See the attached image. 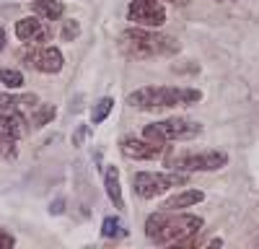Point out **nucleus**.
Listing matches in <instances>:
<instances>
[{"label":"nucleus","instance_id":"9","mask_svg":"<svg viewBox=\"0 0 259 249\" xmlns=\"http://www.w3.org/2000/svg\"><path fill=\"white\" fill-rule=\"evenodd\" d=\"M16 36L26 45H45V42L52 39V29L45 18L39 16H26L16 24Z\"/></svg>","mask_w":259,"mask_h":249},{"label":"nucleus","instance_id":"16","mask_svg":"<svg viewBox=\"0 0 259 249\" xmlns=\"http://www.w3.org/2000/svg\"><path fill=\"white\" fill-rule=\"evenodd\" d=\"M124 234L127 231H124V226H122L119 218H114V216L104 218V223H101V236L104 239H117V236H124Z\"/></svg>","mask_w":259,"mask_h":249},{"label":"nucleus","instance_id":"11","mask_svg":"<svg viewBox=\"0 0 259 249\" xmlns=\"http://www.w3.org/2000/svg\"><path fill=\"white\" fill-rule=\"evenodd\" d=\"M39 104L36 94H0V109L8 112H24V109H34Z\"/></svg>","mask_w":259,"mask_h":249},{"label":"nucleus","instance_id":"3","mask_svg":"<svg viewBox=\"0 0 259 249\" xmlns=\"http://www.w3.org/2000/svg\"><path fill=\"white\" fill-rule=\"evenodd\" d=\"M119 47L127 57L145 60V57H158V55H174L179 50V42L166 34H158L156 29L135 26V29L122 31Z\"/></svg>","mask_w":259,"mask_h":249},{"label":"nucleus","instance_id":"17","mask_svg":"<svg viewBox=\"0 0 259 249\" xmlns=\"http://www.w3.org/2000/svg\"><path fill=\"white\" fill-rule=\"evenodd\" d=\"M114 109V99H109V96H104L101 101H96L94 104V112H91V122L94 124H101L106 117H109V112Z\"/></svg>","mask_w":259,"mask_h":249},{"label":"nucleus","instance_id":"22","mask_svg":"<svg viewBox=\"0 0 259 249\" xmlns=\"http://www.w3.org/2000/svg\"><path fill=\"white\" fill-rule=\"evenodd\" d=\"M62 205H65L62 200H55V202L50 205V211H52V213H62Z\"/></svg>","mask_w":259,"mask_h":249},{"label":"nucleus","instance_id":"6","mask_svg":"<svg viewBox=\"0 0 259 249\" xmlns=\"http://www.w3.org/2000/svg\"><path fill=\"white\" fill-rule=\"evenodd\" d=\"M228 163V153L223 151H205V153H182V156H174L168 161V166L174 172H184V174H192V172H218Z\"/></svg>","mask_w":259,"mask_h":249},{"label":"nucleus","instance_id":"14","mask_svg":"<svg viewBox=\"0 0 259 249\" xmlns=\"http://www.w3.org/2000/svg\"><path fill=\"white\" fill-rule=\"evenodd\" d=\"M104 184H106V195H109V200L114 202V208H124V197H122V187H119V172L117 166H109L104 174Z\"/></svg>","mask_w":259,"mask_h":249},{"label":"nucleus","instance_id":"21","mask_svg":"<svg viewBox=\"0 0 259 249\" xmlns=\"http://www.w3.org/2000/svg\"><path fill=\"white\" fill-rule=\"evenodd\" d=\"M13 244H16V239L8 231H0V249H11Z\"/></svg>","mask_w":259,"mask_h":249},{"label":"nucleus","instance_id":"13","mask_svg":"<svg viewBox=\"0 0 259 249\" xmlns=\"http://www.w3.org/2000/svg\"><path fill=\"white\" fill-rule=\"evenodd\" d=\"M31 11H34V16L45 18V21H60L65 13V6L60 0H34Z\"/></svg>","mask_w":259,"mask_h":249},{"label":"nucleus","instance_id":"1","mask_svg":"<svg viewBox=\"0 0 259 249\" xmlns=\"http://www.w3.org/2000/svg\"><path fill=\"white\" fill-rule=\"evenodd\" d=\"M202 218L192 213H177V211H161L150 213L145 221V236L161 246H177L182 239L197 234L202 228Z\"/></svg>","mask_w":259,"mask_h":249},{"label":"nucleus","instance_id":"8","mask_svg":"<svg viewBox=\"0 0 259 249\" xmlns=\"http://www.w3.org/2000/svg\"><path fill=\"white\" fill-rule=\"evenodd\" d=\"M127 21H133L135 26L158 29L166 24V8L161 0H133L127 6Z\"/></svg>","mask_w":259,"mask_h":249},{"label":"nucleus","instance_id":"25","mask_svg":"<svg viewBox=\"0 0 259 249\" xmlns=\"http://www.w3.org/2000/svg\"><path fill=\"white\" fill-rule=\"evenodd\" d=\"M171 3H177V0H171Z\"/></svg>","mask_w":259,"mask_h":249},{"label":"nucleus","instance_id":"23","mask_svg":"<svg viewBox=\"0 0 259 249\" xmlns=\"http://www.w3.org/2000/svg\"><path fill=\"white\" fill-rule=\"evenodd\" d=\"M83 135H85V128H80V130H78V133H75V138H73V143H75V145H78V143H80V140H83Z\"/></svg>","mask_w":259,"mask_h":249},{"label":"nucleus","instance_id":"15","mask_svg":"<svg viewBox=\"0 0 259 249\" xmlns=\"http://www.w3.org/2000/svg\"><path fill=\"white\" fill-rule=\"evenodd\" d=\"M57 109L52 107V104H36V107L31 109L29 114V124H34V128H45V124H50L55 119Z\"/></svg>","mask_w":259,"mask_h":249},{"label":"nucleus","instance_id":"19","mask_svg":"<svg viewBox=\"0 0 259 249\" xmlns=\"http://www.w3.org/2000/svg\"><path fill=\"white\" fill-rule=\"evenodd\" d=\"M16 153H18V138H13V135L0 130V161H3V158H13Z\"/></svg>","mask_w":259,"mask_h":249},{"label":"nucleus","instance_id":"2","mask_svg":"<svg viewBox=\"0 0 259 249\" xmlns=\"http://www.w3.org/2000/svg\"><path fill=\"white\" fill-rule=\"evenodd\" d=\"M202 99V91L197 89H177V86H143L127 96V104L140 112H158L171 107H187L197 104Z\"/></svg>","mask_w":259,"mask_h":249},{"label":"nucleus","instance_id":"7","mask_svg":"<svg viewBox=\"0 0 259 249\" xmlns=\"http://www.w3.org/2000/svg\"><path fill=\"white\" fill-rule=\"evenodd\" d=\"M21 60H24L29 68H34L39 73H47V75L60 73L62 65H65L62 52L52 45H26L21 50Z\"/></svg>","mask_w":259,"mask_h":249},{"label":"nucleus","instance_id":"24","mask_svg":"<svg viewBox=\"0 0 259 249\" xmlns=\"http://www.w3.org/2000/svg\"><path fill=\"white\" fill-rule=\"evenodd\" d=\"M3 50H6V31L0 29V52H3Z\"/></svg>","mask_w":259,"mask_h":249},{"label":"nucleus","instance_id":"5","mask_svg":"<svg viewBox=\"0 0 259 249\" xmlns=\"http://www.w3.org/2000/svg\"><path fill=\"white\" fill-rule=\"evenodd\" d=\"M187 184V174L184 172H171V174H161V172H138L133 177V190L135 195H140L143 200H153L163 192H168L171 187Z\"/></svg>","mask_w":259,"mask_h":249},{"label":"nucleus","instance_id":"18","mask_svg":"<svg viewBox=\"0 0 259 249\" xmlns=\"http://www.w3.org/2000/svg\"><path fill=\"white\" fill-rule=\"evenodd\" d=\"M0 83H3L6 89L16 91V89L24 86V73H21V70H13V68H3V70H0Z\"/></svg>","mask_w":259,"mask_h":249},{"label":"nucleus","instance_id":"12","mask_svg":"<svg viewBox=\"0 0 259 249\" xmlns=\"http://www.w3.org/2000/svg\"><path fill=\"white\" fill-rule=\"evenodd\" d=\"M202 200H205V192H202V190H184V192H179V195H174V197H168L161 208H163V211H182V208L197 205V202H202Z\"/></svg>","mask_w":259,"mask_h":249},{"label":"nucleus","instance_id":"10","mask_svg":"<svg viewBox=\"0 0 259 249\" xmlns=\"http://www.w3.org/2000/svg\"><path fill=\"white\" fill-rule=\"evenodd\" d=\"M163 148H166V145L150 143V140H138V138H122V143H119L122 156L135 158V161H153V158H161Z\"/></svg>","mask_w":259,"mask_h":249},{"label":"nucleus","instance_id":"20","mask_svg":"<svg viewBox=\"0 0 259 249\" xmlns=\"http://www.w3.org/2000/svg\"><path fill=\"white\" fill-rule=\"evenodd\" d=\"M78 34H80L78 21H65V26H62V39H65V42H73Z\"/></svg>","mask_w":259,"mask_h":249},{"label":"nucleus","instance_id":"4","mask_svg":"<svg viewBox=\"0 0 259 249\" xmlns=\"http://www.w3.org/2000/svg\"><path fill=\"white\" fill-rule=\"evenodd\" d=\"M200 133H202L200 122L187 119V117H171V119H161V122H153V124H145L143 138L150 140V143L166 145L171 140H187V138H194Z\"/></svg>","mask_w":259,"mask_h":249}]
</instances>
